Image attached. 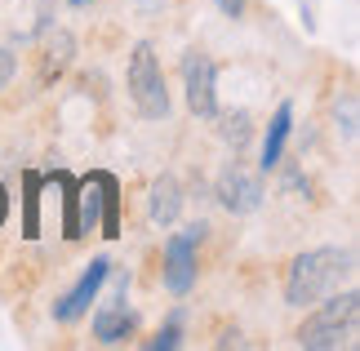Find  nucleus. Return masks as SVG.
<instances>
[{"mask_svg": "<svg viewBox=\"0 0 360 351\" xmlns=\"http://www.w3.org/2000/svg\"><path fill=\"white\" fill-rule=\"evenodd\" d=\"M223 116V138L231 143V151H240L249 143V111H218Z\"/></svg>", "mask_w": 360, "mask_h": 351, "instance_id": "ddd939ff", "label": "nucleus"}, {"mask_svg": "<svg viewBox=\"0 0 360 351\" xmlns=\"http://www.w3.org/2000/svg\"><path fill=\"white\" fill-rule=\"evenodd\" d=\"M178 343H183V325H178V316H174L169 325H165V329H160L147 347H151V351H169V347H178Z\"/></svg>", "mask_w": 360, "mask_h": 351, "instance_id": "4468645a", "label": "nucleus"}, {"mask_svg": "<svg viewBox=\"0 0 360 351\" xmlns=\"http://www.w3.org/2000/svg\"><path fill=\"white\" fill-rule=\"evenodd\" d=\"M124 289H129V276H120V280H116V298H107V307H98V312H94V338H98L103 347L129 343L134 329H138V316L129 312Z\"/></svg>", "mask_w": 360, "mask_h": 351, "instance_id": "6e6552de", "label": "nucleus"}, {"mask_svg": "<svg viewBox=\"0 0 360 351\" xmlns=\"http://www.w3.org/2000/svg\"><path fill=\"white\" fill-rule=\"evenodd\" d=\"M183 85H187V107L200 120H218V63L205 49L183 53Z\"/></svg>", "mask_w": 360, "mask_h": 351, "instance_id": "39448f33", "label": "nucleus"}, {"mask_svg": "<svg viewBox=\"0 0 360 351\" xmlns=\"http://www.w3.org/2000/svg\"><path fill=\"white\" fill-rule=\"evenodd\" d=\"M9 76H13V53H9L5 45H0V89L9 85Z\"/></svg>", "mask_w": 360, "mask_h": 351, "instance_id": "dca6fc26", "label": "nucleus"}, {"mask_svg": "<svg viewBox=\"0 0 360 351\" xmlns=\"http://www.w3.org/2000/svg\"><path fill=\"white\" fill-rule=\"evenodd\" d=\"M67 5H89V0H67Z\"/></svg>", "mask_w": 360, "mask_h": 351, "instance_id": "aec40b11", "label": "nucleus"}, {"mask_svg": "<svg viewBox=\"0 0 360 351\" xmlns=\"http://www.w3.org/2000/svg\"><path fill=\"white\" fill-rule=\"evenodd\" d=\"M134 9H138V13H160L165 0H134Z\"/></svg>", "mask_w": 360, "mask_h": 351, "instance_id": "a211bd4d", "label": "nucleus"}, {"mask_svg": "<svg viewBox=\"0 0 360 351\" xmlns=\"http://www.w3.org/2000/svg\"><path fill=\"white\" fill-rule=\"evenodd\" d=\"M107 276H112V262H107V258H94V262L85 267V276H80L76 285L67 289L58 302H53V320H58V325H72V320H80V316L89 312V302H98V289L107 285Z\"/></svg>", "mask_w": 360, "mask_h": 351, "instance_id": "0eeeda50", "label": "nucleus"}, {"mask_svg": "<svg viewBox=\"0 0 360 351\" xmlns=\"http://www.w3.org/2000/svg\"><path fill=\"white\" fill-rule=\"evenodd\" d=\"M352 280H356V254L352 249H311V254H298L289 262L285 302L289 307H316L338 285H352Z\"/></svg>", "mask_w": 360, "mask_h": 351, "instance_id": "f257e3e1", "label": "nucleus"}, {"mask_svg": "<svg viewBox=\"0 0 360 351\" xmlns=\"http://www.w3.org/2000/svg\"><path fill=\"white\" fill-rule=\"evenodd\" d=\"M147 214L156 227H174L178 214H183V187H178L174 174H160L151 182V200H147Z\"/></svg>", "mask_w": 360, "mask_h": 351, "instance_id": "9d476101", "label": "nucleus"}, {"mask_svg": "<svg viewBox=\"0 0 360 351\" xmlns=\"http://www.w3.org/2000/svg\"><path fill=\"white\" fill-rule=\"evenodd\" d=\"M218 205L227 214H254L262 205V182L258 174H249L240 160H231L223 174H218Z\"/></svg>", "mask_w": 360, "mask_h": 351, "instance_id": "1a4fd4ad", "label": "nucleus"}, {"mask_svg": "<svg viewBox=\"0 0 360 351\" xmlns=\"http://www.w3.org/2000/svg\"><path fill=\"white\" fill-rule=\"evenodd\" d=\"M289 129H294V103H281L276 116H271V125H267V138H262V170H276V165H281Z\"/></svg>", "mask_w": 360, "mask_h": 351, "instance_id": "f8f14e48", "label": "nucleus"}, {"mask_svg": "<svg viewBox=\"0 0 360 351\" xmlns=\"http://www.w3.org/2000/svg\"><path fill=\"white\" fill-rule=\"evenodd\" d=\"M245 5H249V0H218V9H223L227 18H240V13H245Z\"/></svg>", "mask_w": 360, "mask_h": 351, "instance_id": "f3484780", "label": "nucleus"}, {"mask_svg": "<svg viewBox=\"0 0 360 351\" xmlns=\"http://www.w3.org/2000/svg\"><path fill=\"white\" fill-rule=\"evenodd\" d=\"M72 205H80V218L72 222V236L94 227L103 209H107V236L120 231V222H116V178L112 174H94L89 182H80V191L72 196Z\"/></svg>", "mask_w": 360, "mask_h": 351, "instance_id": "423d86ee", "label": "nucleus"}, {"mask_svg": "<svg viewBox=\"0 0 360 351\" xmlns=\"http://www.w3.org/2000/svg\"><path fill=\"white\" fill-rule=\"evenodd\" d=\"M210 231L205 222H191L187 231H178L165 241V262H160V280H165V289L174 293V298H187L191 285H196V245H200V236Z\"/></svg>", "mask_w": 360, "mask_h": 351, "instance_id": "20e7f679", "label": "nucleus"}, {"mask_svg": "<svg viewBox=\"0 0 360 351\" xmlns=\"http://www.w3.org/2000/svg\"><path fill=\"white\" fill-rule=\"evenodd\" d=\"M325 302V298H321ZM360 343V293L356 289H334L321 312H311L298 329V347L307 351H334V347H356Z\"/></svg>", "mask_w": 360, "mask_h": 351, "instance_id": "f03ea898", "label": "nucleus"}, {"mask_svg": "<svg viewBox=\"0 0 360 351\" xmlns=\"http://www.w3.org/2000/svg\"><path fill=\"white\" fill-rule=\"evenodd\" d=\"M129 98H134L138 116H147V120H165V116H169V89H165V72H160V58H156V45H151V40L134 45Z\"/></svg>", "mask_w": 360, "mask_h": 351, "instance_id": "7ed1b4c3", "label": "nucleus"}, {"mask_svg": "<svg viewBox=\"0 0 360 351\" xmlns=\"http://www.w3.org/2000/svg\"><path fill=\"white\" fill-rule=\"evenodd\" d=\"M5 214H9V196H5V187H0V222H5Z\"/></svg>", "mask_w": 360, "mask_h": 351, "instance_id": "6ab92c4d", "label": "nucleus"}, {"mask_svg": "<svg viewBox=\"0 0 360 351\" xmlns=\"http://www.w3.org/2000/svg\"><path fill=\"white\" fill-rule=\"evenodd\" d=\"M334 116H342V134H347V138H356V98H352V94L342 98V111L334 107Z\"/></svg>", "mask_w": 360, "mask_h": 351, "instance_id": "2eb2a0df", "label": "nucleus"}, {"mask_svg": "<svg viewBox=\"0 0 360 351\" xmlns=\"http://www.w3.org/2000/svg\"><path fill=\"white\" fill-rule=\"evenodd\" d=\"M72 58H76V40H72V32H45V49H40V80H58L67 67H72Z\"/></svg>", "mask_w": 360, "mask_h": 351, "instance_id": "9b49d317", "label": "nucleus"}]
</instances>
